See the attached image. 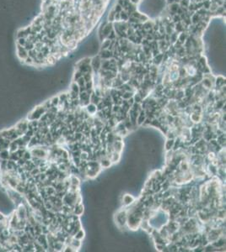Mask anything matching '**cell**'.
<instances>
[{
	"label": "cell",
	"mask_w": 226,
	"mask_h": 252,
	"mask_svg": "<svg viewBox=\"0 0 226 252\" xmlns=\"http://www.w3.org/2000/svg\"><path fill=\"white\" fill-rule=\"evenodd\" d=\"M202 83H203V86H204L205 88H210L212 87V82H211V81L209 80V79H203Z\"/></svg>",
	"instance_id": "obj_18"
},
{
	"label": "cell",
	"mask_w": 226,
	"mask_h": 252,
	"mask_svg": "<svg viewBox=\"0 0 226 252\" xmlns=\"http://www.w3.org/2000/svg\"><path fill=\"white\" fill-rule=\"evenodd\" d=\"M86 106H87V111H88L89 114H96L97 112V106L96 104L91 103H89Z\"/></svg>",
	"instance_id": "obj_8"
},
{
	"label": "cell",
	"mask_w": 226,
	"mask_h": 252,
	"mask_svg": "<svg viewBox=\"0 0 226 252\" xmlns=\"http://www.w3.org/2000/svg\"><path fill=\"white\" fill-rule=\"evenodd\" d=\"M51 100V103H52V106H54V107H57L58 104H59V98H58V96L57 97H54Z\"/></svg>",
	"instance_id": "obj_15"
},
{
	"label": "cell",
	"mask_w": 226,
	"mask_h": 252,
	"mask_svg": "<svg viewBox=\"0 0 226 252\" xmlns=\"http://www.w3.org/2000/svg\"><path fill=\"white\" fill-rule=\"evenodd\" d=\"M111 164H112V162L111 161V160H110V158L108 157H104L101 159V161H100V167H103V168H109L111 166Z\"/></svg>",
	"instance_id": "obj_5"
},
{
	"label": "cell",
	"mask_w": 226,
	"mask_h": 252,
	"mask_svg": "<svg viewBox=\"0 0 226 252\" xmlns=\"http://www.w3.org/2000/svg\"><path fill=\"white\" fill-rule=\"evenodd\" d=\"M191 119L193 122H199L201 119V116L198 113H193V114H191Z\"/></svg>",
	"instance_id": "obj_14"
},
{
	"label": "cell",
	"mask_w": 226,
	"mask_h": 252,
	"mask_svg": "<svg viewBox=\"0 0 226 252\" xmlns=\"http://www.w3.org/2000/svg\"><path fill=\"white\" fill-rule=\"evenodd\" d=\"M14 127L17 129V130H20L22 133L25 135V133L28 130V120L27 119H24V120H20L14 125Z\"/></svg>",
	"instance_id": "obj_3"
},
{
	"label": "cell",
	"mask_w": 226,
	"mask_h": 252,
	"mask_svg": "<svg viewBox=\"0 0 226 252\" xmlns=\"http://www.w3.org/2000/svg\"><path fill=\"white\" fill-rule=\"evenodd\" d=\"M84 237H85V231L81 229L78 231H77V233L75 234V236H74V238L77 239V240H81L82 239H84Z\"/></svg>",
	"instance_id": "obj_11"
},
{
	"label": "cell",
	"mask_w": 226,
	"mask_h": 252,
	"mask_svg": "<svg viewBox=\"0 0 226 252\" xmlns=\"http://www.w3.org/2000/svg\"><path fill=\"white\" fill-rule=\"evenodd\" d=\"M101 66V59L100 58L99 56L98 57H95L93 61H92V67L94 70H99L100 67Z\"/></svg>",
	"instance_id": "obj_4"
},
{
	"label": "cell",
	"mask_w": 226,
	"mask_h": 252,
	"mask_svg": "<svg viewBox=\"0 0 226 252\" xmlns=\"http://www.w3.org/2000/svg\"><path fill=\"white\" fill-rule=\"evenodd\" d=\"M102 58L104 60H108L110 59V57L112 56V51H110L109 50H104L102 51Z\"/></svg>",
	"instance_id": "obj_9"
},
{
	"label": "cell",
	"mask_w": 226,
	"mask_h": 252,
	"mask_svg": "<svg viewBox=\"0 0 226 252\" xmlns=\"http://www.w3.org/2000/svg\"><path fill=\"white\" fill-rule=\"evenodd\" d=\"M16 55H17L18 58L21 61H23L28 56V51L24 48V46L16 45Z\"/></svg>",
	"instance_id": "obj_2"
},
{
	"label": "cell",
	"mask_w": 226,
	"mask_h": 252,
	"mask_svg": "<svg viewBox=\"0 0 226 252\" xmlns=\"http://www.w3.org/2000/svg\"><path fill=\"white\" fill-rule=\"evenodd\" d=\"M133 201H134V198L131 196V195H129V194L124 195V196L122 197V203H124L125 205H129V204L133 203Z\"/></svg>",
	"instance_id": "obj_7"
},
{
	"label": "cell",
	"mask_w": 226,
	"mask_h": 252,
	"mask_svg": "<svg viewBox=\"0 0 226 252\" xmlns=\"http://www.w3.org/2000/svg\"><path fill=\"white\" fill-rule=\"evenodd\" d=\"M10 152L8 149H4L0 151V160H9Z\"/></svg>",
	"instance_id": "obj_6"
},
{
	"label": "cell",
	"mask_w": 226,
	"mask_h": 252,
	"mask_svg": "<svg viewBox=\"0 0 226 252\" xmlns=\"http://www.w3.org/2000/svg\"><path fill=\"white\" fill-rule=\"evenodd\" d=\"M24 48H25L27 51H31V50L35 48V44L32 41H31V40H27V41H26L25 46H24Z\"/></svg>",
	"instance_id": "obj_10"
},
{
	"label": "cell",
	"mask_w": 226,
	"mask_h": 252,
	"mask_svg": "<svg viewBox=\"0 0 226 252\" xmlns=\"http://www.w3.org/2000/svg\"><path fill=\"white\" fill-rule=\"evenodd\" d=\"M115 14H116L115 11H111V14H109V20L110 21L114 20V19H115Z\"/></svg>",
	"instance_id": "obj_20"
},
{
	"label": "cell",
	"mask_w": 226,
	"mask_h": 252,
	"mask_svg": "<svg viewBox=\"0 0 226 252\" xmlns=\"http://www.w3.org/2000/svg\"><path fill=\"white\" fill-rule=\"evenodd\" d=\"M174 145H175V141H174V140H172V139H171V140H168L166 143V149L167 151H170L171 148H173Z\"/></svg>",
	"instance_id": "obj_13"
},
{
	"label": "cell",
	"mask_w": 226,
	"mask_h": 252,
	"mask_svg": "<svg viewBox=\"0 0 226 252\" xmlns=\"http://www.w3.org/2000/svg\"><path fill=\"white\" fill-rule=\"evenodd\" d=\"M71 90L75 92V93H79V87H78V83L76 82L71 85Z\"/></svg>",
	"instance_id": "obj_16"
},
{
	"label": "cell",
	"mask_w": 226,
	"mask_h": 252,
	"mask_svg": "<svg viewBox=\"0 0 226 252\" xmlns=\"http://www.w3.org/2000/svg\"><path fill=\"white\" fill-rule=\"evenodd\" d=\"M46 112V110L42 105L37 106L30 114H28L27 120H39L41 119V117Z\"/></svg>",
	"instance_id": "obj_1"
},
{
	"label": "cell",
	"mask_w": 226,
	"mask_h": 252,
	"mask_svg": "<svg viewBox=\"0 0 226 252\" xmlns=\"http://www.w3.org/2000/svg\"><path fill=\"white\" fill-rule=\"evenodd\" d=\"M22 62L25 63V65H27V66H33V59L31 58L30 56H27Z\"/></svg>",
	"instance_id": "obj_17"
},
{
	"label": "cell",
	"mask_w": 226,
	"mask_h": 252,
	"mask_svg": "<svg viewBox=\"0 0 226 252\" xmlns=\"http://www.w3.org/2000/svg\"><path fill=\"white\" fill-rule=\"evenodd\" d=\"M27 41V39L25 37H21V38H16V45H19V46H24L25 44Z\"/></svg>",
	"instance_id": "obj_12"
},
{
	"label": "cell",
	"mask_w": 226,
	"mask_h": 252,
	"mask_svg": "<svg viewBox=\"0 0 226 252\" xmlns=\"http://www.w3.org/2000/svg\"><path fill=\"white\" fill-rule=\"evenodd\" d=\"M110 45H111V40H106L104 41V45H102V48L104 50L107 49L108 47H110Z\"/></svg>",
	"instance_id": "obj_19"
}]
</instances>
